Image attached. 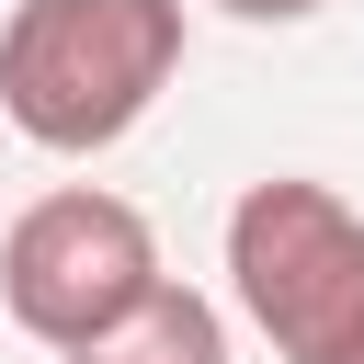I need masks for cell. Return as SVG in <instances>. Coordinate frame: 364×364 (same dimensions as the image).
Listing matches in <instances>:
<instances>
[{
	"label": "cell",
	"instance_id": "cell-1",
	"mask_svg": "<svg viewBox=\"0 0 364 364\" xmlns=\"http://www.w3.org/2000/svg\"><path fill=\"white\" fill-rule=\"evenodd\" d=\"M182 68V0H23L0 23V114L57 148L91 159L114 148Z\"/></svg>",
	"mask_w": 364,
	"mask_h": 364
},
{
	"label": "cell",
	"instance_id": "cell-2",
	"mask_svg": "<svg viewBox=\"0 0 364 364\" xmlns=\"http://www.w3.org/2000/svg\"><path fill=\"white\" fill-rule=\"evenodd\" d=\"M228 284L250 330L284 364H353L364 353V216L330 182H250L228 205Z\"/></svg>",
	"mask_w": 364,
	"mask_h": 364
},
{
	"label": "cell",
	"instance_id": "cell-3",
	"mask_svg": "<svg viewBox=\"0 0 364 364\" xmlns=\"http://www.w3.org/2000/svg\"><path fill=\"white\" fill-rule=\"evenodd\" d=\"M171 273H159V239H148V216L125 205V193H91V182H68V193H34L23 216H11V239H0V307L46 341V353H80V341H102L125 307H148Z\"/></svg>",
	"mask_w": 364,
	"mask_h": 364
},
{
	"label": "cell",
	"instance_id": "cell-4",
	"mask_svg": "<svg viewBox=\"0 0 364 364\" xmlns=\"http://www.w3.org/2000/svg\"><path fill=\"white\" fill-rule=\"evenodd\" d=\"M68 364H228V318L193 284H159L148 307H125L102 341H80Z\"/></svg>",
	"mask_w": 364,
	"mask_h": 364
},
{
	"label": "cell",
	"instance_id": "cell-5",
	"mask_svg": "<svg viewBox=\"0 0 364 364\" xmlns=\"http://www.w3.org/2000/svg\"><path fill=\"white\" fill-rule=\"evenodd\" d=\"M216 11H239V23H307V11H330V0H216Z\"/></svg>",
	"mask_w": 364,
	"mask_h": 364
},
{
	"label": "cell",
	"instance_id": "cell-6",
	"mask_svg": "<svg viewBox=\"0 0 364 364\" xmlns=\"http://www.w3.org/2000/svg\"><path fill=\"white\" fill-rule=\"evenodd\" d=\"M353 364H364V353H353Z\"/></svg>",
	"mask_w": 364,
	"mask_h": 364
}]
</instances>
